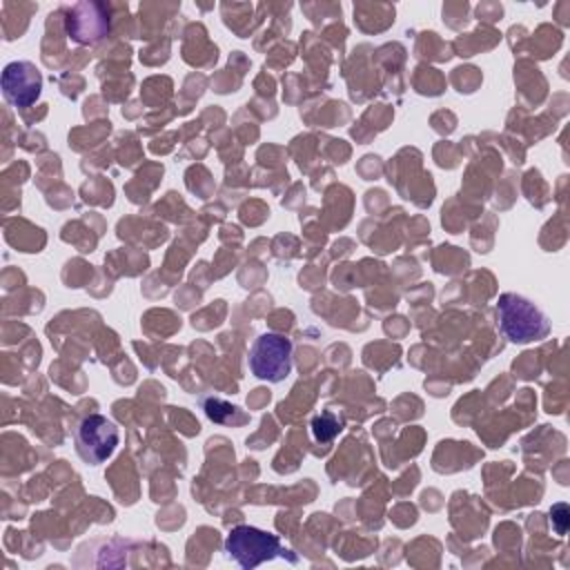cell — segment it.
<instances>
[{"label":"cell","instance_id":"7a4b0ae2","mask_svg":"<svg viewBox=\"0 0 570 570\" xmlns=\"http://www.w3.org/2000/svg\"><path fill=\"white\" fill-rule=\"evenodd\" d=\"M225 550L245 570H252L263 561H272L287 552L276 534L254 525L232 528L225 539Z\"/></svg>","mask_w":570,"mask_h":570},{"label":"cell","instance_id":"8992f818","mask_svg":"<svg viewBox=\"0 0 570 570\" xmlns=\"http://www.w3.org/2000/svg\"><path fill=\"white\" fill-rule=\"evenodd\" d=\"M2 96L13 107H31L42 91V73L29 60H13L2 69Z\"/></svg>","mask_w":570,"mask_h":570},{"label":"cell","instance_id":"6da1fadb","mask_svg":"<svg viewBox=\"0 0 570 570\" xmlns=\"http://www.w3.org/2000/svg\"><path fill=\"white\" fill-rule=\"evenodd\" d=\"M497 318L501 332L512 343L543 341L550 334L548 316L530 298L514 292H505L499 296Z\"/></svg>","mask_w":570,"mask_h":570},{"label":"cell","instance_id":"52a82bcc","mask_svg":"<svg viewBox=\"0 0 570 570\" xmlns=\"http://www.w3.org/2000/svg\"><path fill=\"white\" fill-rule=\"evenodd\" d=\"M343 428V421L336 419L332 412H323L318 416H314L312 421V434L316 441L325 443V441H332Z\"/></svg>","mask_w":570,"mask_h":570},{"label":"cell","instance_id":"3957f363","mask_svg":"<svg viewBox=\"0 0 570 570\" xmlns=\"http://www.w3.org/2000/svg\"><path fill=\"white\" fill-rule=\"evenodd\" d=\"M249 370L267 383L285 381L292 372V341L278 332L261 334L249 350Z\"/></svg>","mask_w":570,"mask_h":570},{"label":"cell","instance_id":"ba28073f","mask_svg":"<svg viewBox=\"0 0 570 570\" xmlns=\"http://www.w3.org/2000/svg\"><path fill=\"white\" fill-rule=\"evenodd\" d=\"M566 514H568V505H566V503H557V505L552 508V517H557V519H566ZM557 532H559V534H563V532H566V521L557 528Z\"/></svg>","mask_w":570,"mask_h":570},{"label":"cell","instance_id":"5b68a950","mask_svg":"<svg viewBox=\"0 0 570 570\" xmlns=\"http://www.w3.org/2000/svg\"><path fill=\"white\" fill-rule=\"evenodd\" d=\"M67 36L78 45H96L109 33V9L102 2H78L65 18Z\"/></svg>","mask_w":570,"mask_h":570},{"label":"cell","instance_id":"277c9868","mask_svg":"<svg viewBox=\"0 0 570 570\" xmlns=\"http://www.w3.org/2000/svg\"><path fill=\"white\" fill-rule=\"evenodd\" d=\"M118 439H120V432L116 423L102 414L85 416L73 432L76 452L89 465H98L107 461L114 454Z\"/></svg>","mask_w":570,"mask_h":570}]
</instances>
